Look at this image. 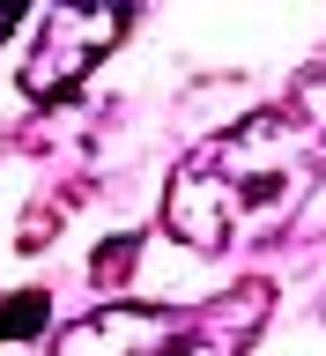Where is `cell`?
<instances>
[{
  "instance_id": "5",
  "label": "cell",
  "mask_w": 326,
  "mask_h": 356,
  "mask_svg": "<svg viewBox=\"0 0 326 356\" xmlns=\"http://www.w3.org/2000/svg\"><path fill=\"white\" fill-rule=\"evenodd\" d=\"M22 8H30V0H0V38L15 30V15H22Z\"/></svg>"
},
{
  "instance_id": "3",
  "label": "cell",
  "mask_w": 326,
  "mask_h": 356,
  "mask_svg": "<svg viewBox=\"0 0 326 356\" xmlns=\"http://www.w3.org/2000/svg\"><path fill=\"white\" fill-rule=\"evenodd\" d=\"M267 297H275L267 282H245V289H230L222 305H208V312L193 319V341H215V349H245V341L260 334V319H267Z\"/></svg>"
},
{
  "instance_id": "1",
  "label": "cell",
  "mask_w": 326,
  "mask_h": 356,
  "mask_svg": "<svg viewBox=\"0 0 326 356\" xmlns=\"http://www.w3.org/2000/svg\"><path fill=\"white\" fill-rule=\"evenodd\" d=\"M127 22H133V0H52V15L38 22V44H30V67H22V89L30 97H67L119 44Z\"/></svg>"
},
{
  "instance_id": "2",
  "label": "cell",
  "mask_w": 326,
  "mask_h": 356,
  "mask_svg": "<svg viewBox=\"0 0 326 356\" xmlns=\"http://www.w3.org/2000/svg\"><path fill=\"white\" fill-rule=\"evenodd\" d=\"M193 349V319L156 305H133V297H111L104 312H89L52 341V356H186Z\"/></svg>"
},
{
  "instance_id": "4",
  "label": "cell",
  "mask_w": 326,
  "mask_h": 356,
  "mask_svg": "<svg viewBox=\"0 0 326 356\" xmlns=\"http://www.w3.org/2000/svg\"><path fill=\"white\" fill-rule=\"evenodd\" d=\"M44 319V297H30V289H22L15 305H0V341H8V334H30Z\"/></svg>"
}]
</instances>
